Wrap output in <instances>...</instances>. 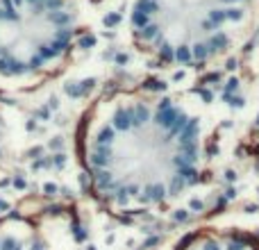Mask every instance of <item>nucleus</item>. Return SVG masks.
Returning <instances> with one entry per match:
<instances>
[{"label":"nucleus","instance_id":"nucleus-1","mask_svg":"<svg viewBox=\"0 0 259 250\" xmlns=\"http://www.w3.org/2000/svg\"><path fill=\"white\" fill-rule=\"evenodd\" d=\"M77 155L91 198L105 212L148 216L173 207L200 184L207 128L180 98L118 91L87 112Z\"/></svg>","mask_w":259,"mask_h":250},{"label":"nucleus","instance_id":"nucleus-2","mask_svg":"<svg viewBox=\"0 0 259 250\" xmlns=\"http://www.w3.org/2000/svg\"><path fill=\"white\" fill-rule=\"evenodd\" d=\"M255 0H132V46L161 68L196 71L219 62L248 30Z\"/></svg>","mask_w":259,"mask_h":250},{"label":"nucleus","instance_id":"nucleus-3","mask_svg":"<svg viewBox=\"0 0 259 250\" xmlns=\"http://www.w3.org/2000/svg\"><path fill=\"white\" fill-rule=\"evenodd\" d=\"M82 27L77 0H0V77L39 80L68 62Z\"/></svg>","mask_w":259,"mask_h":250},{"label":"nucleus","instance_id":"nucleus-4","mask_svg":"<svg viewBox=\"0 0 259 250\" xmlns=\"http://www.w3.org/2000/svg\"><path fill=\"white\" fill-rule=\"evenodd\" d=\"M173 250H259V234L237 225H209L184 237Z\"/></svg>","mask_w":259,"mask_h":250},{"label":"nucleus","instance_id":"nucleus-5","mask_svg":"<svg viewBox=\"0 0 259 250\" xmlns=\"http://www.w3.org/2000/svg\"><path fill=\"white\" fill-rule=\"evenodd\" d=\"M0 250H50L48 239L27 219L0 221Z\"/></svg>","mask_w":259,"mask_h":250},{"label":"nucleus","instance_id":"nucleus-6","mask_svg":"<svg viewBox=\"0 0 259 250\" xmlns=\"http://www.w3.org/2000/svg\"><path fill=\"white\" fill-rule=\"evenodd\" d=\"M5 159H7V123L0 114V169H3Z\"/></svg>","mask_w":259,"mask_h":250}]
</instances>
